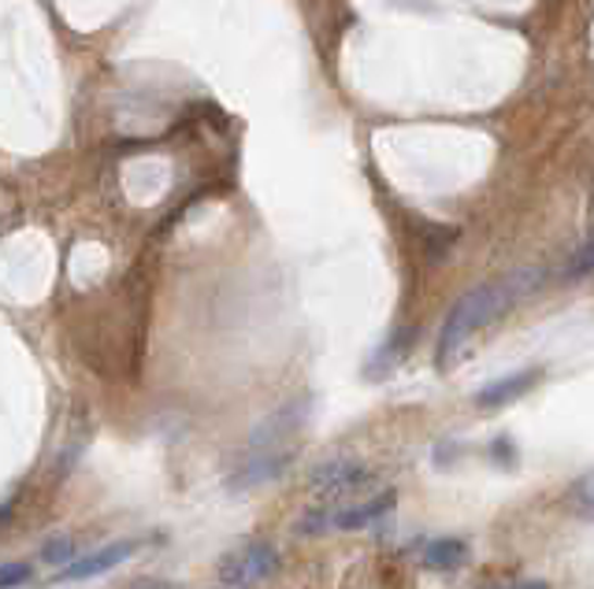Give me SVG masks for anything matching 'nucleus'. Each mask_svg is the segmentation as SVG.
Wrapping results in <instances>:
<instances>
[{
    "mask_svg": "<svg viewBox=\"0 0 594 589\" xmlns=\"http://www.w3.org/2000/svg\"><path fill=\"white\" fill-rule=\"evenodd\" d=\"M539 286V271H512V275L498 278V283L475 286L472 293H465L461 301L449 308L443 330H438V367L449 371L457 364V356L465 352L468 338H472L480 326L498 319L502 312H509L528 289Z\"/></svg>",
    "mask_w": 594,
    "mask_h": 589,
    "instance_id": "f257e3e1",
    "label": "nucleus"
},
{
    "mask_svg": "<svg viewBox=\"0 0 594 589\" xmlns=\"http://www.w3.org/2000/svg\"><path fill=\"white\" fill-rule=\"evenodd\" d=\"M279 571V552L268 541H242L220 560V578L227 586H257Z\"/></svg>",
    "mask_w": 594,
    "mask_h": 589,
    "instance_id": "f03ea898",
    "label": "nucleus"
},
{
    "mask_svg": "<svg viewBox=\"0 0 594 589\" xmlns=\"http://www.w3.org/2000/svg\"><path fill=\"white\" fill-rule=\"evenodd\" d=\"M368 483H372V471L364 464H357V460L338 456L312 471L309 489L320 497H349V493H357V489H364Z\"/></svg>",
    "mask_w": 594,
    "mask_h": 589,
    "instance_id": "7ed1b4c3",
    "label": "nucleus"
},
{
    "mask_svg": "<svg viewBox=\"0 0 594 589\" xmlns=\"http://www.w3.org/2000/svg\"><path fill=\"white\" fill-rule=\"evenodd\" d=\"M134 549H138V541H112V546L89 552V556L75 560V564H67L64 571H60V578H64V582H83V578L104 575V571L120 567L123 560H131V556H134Z\"/></svg>",
    "mask_w": 594,
    "mask_h": 589,
    "instance_id": "20e7f679",
    "label": "nucleus"
},
{
    "mask_svg": "<svg viewBox=\"0 0 594 589\" xmlns=\"http://www.w3.org/2000/svg\"><path fill=\"white\" fill-rule=\"evenodd\" d=\"M539 378H543V371H539V367L512 371V375L498 378V383L483 386L480 393H475V404H480V408H502V404L517 401V397H524L528 389L539 383Z\"/></svg>",
    "mask_w": 594,
    "mask_h": 589,
    "instance_id": "39448f33",
    "label": "nucleus"
},
{
    "mask_svg": "<svg viewBox=\"0 0 594 589\" xmlns=\"http://www.w3.org/2000/svg\"><path fill=\"white\" fill-rule=\"evenodd\" d=\"M468 560V541L465 538H438L424 549V567L431 571H457Z\"/></svg>",
    "mask_w": 594,
    "mask_h": 589,
    "instance_id": "423d86ee",
    "label": "nucleus"
},
{
    "mask_svg": "<svg viewBox=\"0 0 594 589\" xmlns=\"http://www.w3.org/2000/svg\"><path fill=\"white\" fill-rule=\"evenodd\" d=\"M565 509H569L576 519L594 523V471L580 475L569 489H565Z\"/></svg>",
    "mask_w": 594,
    "mask_h": 589,
    "instance_id": "0eeeda50",
    "label": "nucleus"
},
{
    "mask_svg": "<svg viewBox=\"0 0 594 589\" xmlns=\"http://www.w3.org/2000/svg\"><path fill=\"white\" fill-rule=\"evenodd\" d=\"M38 556L45 560V564H60V567H67L71 564V556H75V541L67 538V534H57L52 541H45Z\"/></svg>",
    "mask_w": 594,
    "mask_h": 589,
    "instance_id": "6e6552de",
    "label": "nucleus"
},
{
    "mask_svg": "<svg viewBox=\"0 0 594 589\" xmlns=\"http://www.w3.org/2000/svg\"><path fill=\"white\" fill-rule=\"evenodd\" d=\"M591 271H594V238H591V241H583V249L569 260L565 275H569V278H580V275H591Z\"/></svg>",
    "mask_w": 594,
    "mask_h": 589,
    "instance_id": "1a4fd4ad",
    "label": "nucleus"
},
{
    "mask_svg": "<svg viewBox=\"0 0 594 589\" xmlns=\"http://www.w3.org/2000/svg\"><path fill=\"white\" fill-rule=\"evenodd\" d=\"M26 578H30V567H26V564H4V567H0V589L23 586Z\"/></svg>",
    "mask_w": 594,
    "mask_h": 589,
    "instance_id": "9d476101",
    "label": "nucleus"
},
{
    "mask_svg": "<svg viewBox=\"0 0 594 589\" xmlns=\"http://www.w3.org/2000/svg\"><path fill=\"white\" fill-rule=\"evenodd\" d=\"M123 589H178L175 582H168V578H134Z\"/></svg>",
    "mask_w": 594,
    "mask_h": 589,
    "instance_id": "9b49d317",
    "label": "nucleus"
},
{
    "mask_svg": "<svg viewBox=\"0 0 594 589\" xmlns=\"http://www.w3.org/2000/svg\"><path fill=\"white\" fill-rule=\"evenodd\" d=\"M12 515H15V504L12 501H0V530H4L8 523H12Z\"/></svg>",
    "mask_w": 594,
    "mask_h": 589,
    "instance_id": "f8f14e48",
    "label": "nucleus"
},
{
    "mask_svg": "<svg viewBox=\"0 0 594 589\" xmlns=\"http://www.w3.org/2000/svg\"><path fill=\"white\" fill-rule=\"evenodd\" d=\"M512 589H550V586H546V582H539V578H528V582H517Z\"/></svg>",
    "mask_w": 594,
    "mask_h": 589,
    "instance_id": "ddd939ff",
    "label": "nucleus"
}]
</instances>
